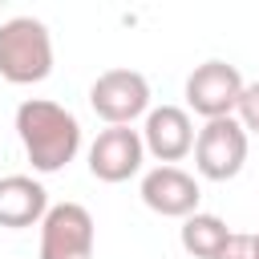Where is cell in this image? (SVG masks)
Instances as JSON below:
<instances>
[{
  "label": "cell",
  "instance_id": "5b68a950",
  "mask_svg": "<svg viewBox=\"0 0 259 259\" xmlns=\"http://www.w3.org/2000/svg\"><path fill=\"white\" fill-rule=\"evenodd\" d=\"M93 214L81 202H57L40 223V259H93Z\"/></svg>",
  "mask_w": 259,
  "mask_h": 259
},
{
  "label": "cell",
  "instance_id": "8992f818",
  "mask_svg": "<svg viewBox=\"0 0 259 259\" xmlns=\"http://www.w3.org/2000/svg\"><path fill=\"white\" fill-rule=\"evenodd\" d=\"M243 89H247V85H243V77H239L235 65H227V61H202V65L186 77V105H190L198 117H206V121L231 117V113L239 109Z\"/></svg>",
  "mask_w": 259,
  "mask_h": 259
},
{
  "label": "cell",
  "instance_id": "30bf717a",
  "mask_svg": "<svg viewBox=\"0 0 259 259\" xmlns=\"http://www.w3.org/2000/svg\"><path fill=\"white\" fill-rule=\"evenodd\" d=\"M49 214V190L28 178V174H8L0 178V227L20 231L32 223H45Z\"/></svg>",
  "mask_w": 259,
  "mask_h": 259
},
{
  "label": "cell",
  "instance_id": "6da1fadb",
  "mask_svg": "<svg viewBox=\"0 0 259 259\" xmlns=\"http://www.w3.org/2000/svg\"><path fill=\"white\" fill-rule=\"evenodd\" d=\"M16 134L32 170L40 174L65 170L81 150V121L65 105L45 101V97H28L16 105Z\"/></svg>",
  "mask_w": 259,
  "mask_h": 259
},
{
  "label": "cell",
  "instance_id": "7a4b0ae2",
  "mask_svg": "<svg viewBox=\"0 0 259 259\" xmlns=\"http://www.w3.org/2000/svg\"><path fill=\"white\" fill-rule=\"evenodd\" d=\"M53 73V36L36 16H12L0 24V77L12 85H36Z\"/></svg>",
  "mask_w": 259,
  "mask_h": 259
},
{
  "label": "cell",
  "instance_id": "9c48e42d",
  "mask_svg": "<svg viewBox=\"0 0 259 259\" xmlns=\"http://www.w3.org/2000/svg\"><path fill=\"white\" fill-rule=\"evenodd\" d=\"M142 142L146 150L162 162V166H174L178 158H186L194 150V121L186 109L178 105H158L146 113V130H142Z\"/></svg>",
  "mask_w": 259,
  "mask_h": 259
},
{
  "label": "cell",
  "instance_id": "52a82bcc",
  "mask_svg": "<svg viewBox=\"0 0 259 259\" xmlns=\"http://www.w3.org/2000/svg\"><path fill=\"white\" fill-rule=\"evenodd\" d=\"M142 158H146V142H142V130H130V125H109L97 134V142L89 146V174L101 178V182H125L142 170Z\"/></svg>",
  "mask_w": 259,
  "mask_h": 259
},
{
  "label": "cell",
  "instance_id": "5bb4252c",
  "mask_svg": "<svg viewBox=\"0 0 259 259\" xmlns=\"http://www.w3.org/2000/svg\"><path fill=\"white\" fill-rule=\"evenodd\" d=\"M255 259H259V235H255Z\"/></svg>",
  "mask_w": 259,
  "mask_h": 259
},
{
  "label": "cell",
  "instance_id": "8fae6325",
  "mask_svg": "<svg viewBox=\"0 0 259 259\" xmlns=\"http://www.w3.org/2000/svg\"><path fill=\"white\" fill-rule=\"evenodd\" d=\"M178 239H182V251L186 255H194V259H219V251L227 247L231 231H227V223L219 214L194 210L190 219H182V235Z\"/></svg>",
  "mask_w": 259,
  "mask_h": 259
},
{
  "label": "cell",
  "instance_id": "7c38bea8",
  "mask_svg": "<svg viewBox=\"0 0 259 259\" xmlns=\"http://www.w3.org/2000/svg\"><path fill=\"white\" fill-rule=\"evenodd\" d=\"M239 125L247 130V134H259V81L255 85H247L243 89V97H239Z\"/></svg>",
  "mask_w": 259,
  "mask_h": 259
},
{
  "label": "cell",
  "instance_id": "277c9868",
  "mask_svg": "<svg viewBox=\"0 0 259 259\" xmlns=\"http://www.w3.org/2000/svg\"><path fill=\"white\" fill-rule=\"evenodd\" d=\"M89 105L109 125H130L150 109V81L138 69H105L89 85Z\"/></svg>",
  "mask_w": 259,
  "mask_h": 259
},
{
  "label": "cell",
  "instance_id": "4fadbf2b",
  "mask_svg": "<svg viewBox=\"0 0 259 259\" xmlns=\"http://www.w3.org/2000/svg\"><path fill=\"white\" fill-rule=\"evenodd\" d=\"M219 259H255V235L231 231V239H227V247L219 251Z\"/></svg>",
  "mask_w": 259,
  "mask_h": 259
},
{
  "label": "cell",
  "instance_id": "3957f363",
  "mask_svg": "<svg viewBox=\"0 0 259 259\" xmlns=\"http://www.w3.org/2000/svg\"><path fill=\"white\" fill-rule=\"evenodd\" d=\"M247 162V130L239 117H214L198 130L194 138V166L210 182H227L243 170Z\"/></svg>",
  "mask_w": 259,
  "mask_h": 259
},
{
  "label": "cell",
  "instance_id": "ba28073f",
  "mask_svg": "<svg viewBox=\"0 0 259 259\" xmlns=\"http://www.w3.org/2000/svg\"><path fill=\"white\" fill-rule=\"evenodd\" d=\"M198 198L202 190L182 166H154L142 178V202L162 219H190L198 210Z\"/></svg>",
  "mask_w": 259,
  "mask_h": 259
}]
</instances>
